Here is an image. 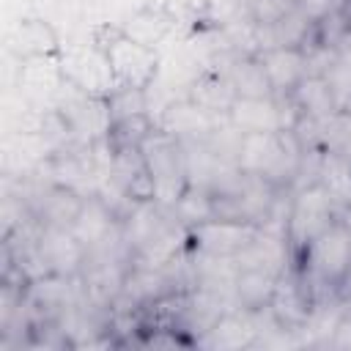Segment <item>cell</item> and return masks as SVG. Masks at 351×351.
Listing matches in <instances>:
<instances>
[{
    "mask_svg": "<svg viewBox=\"0 0 351 351\" xmlns=\"http://www.w3.org/2000/svg\"><path fill=\"white\" fill-rule=\"evenodd\" d=\"M261 233V225L241 222V219H225L214 217L197 228L186 230V241L195 252L211 255V258H239Z\"/></svg>",
    "mask_w": 351,
    "mask_h": 351,
    "instance_id": "8992f818",
    "label": "cell"
},
{
    "mask_svg": "<svg viewBox=\"0 0 351 351\" xmlns=\"http://www.w3.org/2000/svg\"><path fill=\"white\" fill-rule=\"evenodd\" d=\"M351 269V228L340 219L318 233L299 255H296V274L307 288L310 299L318 293L337 296L346 274Z\"/></svg>",
    "mask_w": 351,
    "mask_h": 351,
    "instance_id": "7a4b0ae2",
    "label": "cell"
},
{
    "mask_svg": "<svg viewBox=\"0 0 351 351\" xmlns=\"http://www.w3.org/2000/svg\"><path fill=\"white\" fill-rule=\"evenodd\" d=\"M11 49L30 60V58H49L60 52V38L55 27L44 19H22L11 33Z\"/></svg>",
    "mask_w": 351,
    "mask_h": 351,
    "instance_id": "5bb4252c",
    "label": "cell"
},
{
    "mask_svg": "<svg viewBox=\"0 0 351 351\" xmlns=\"http://www.w3.org/2000/svg\"><path fill=\"white\" fill-rule=\"evenodd\" d=\"M296 110H299V121H326L340 110V101L335 96V88L326 77H313L307 74L296 90L291 93Z\"/></svg>",
    "mask_w": 351,
    "mask_h": 351,
    "instance_id": "4fadbf2b",
    "label": "cell"
},
{
    "mask_svg": "<svg viewBox=\"0 0 351 351\" xmlns=\"http://www.w3.org/2000/svg\"><path fill=\"white\" fill-rule=\"evenodd\" d=\"M280 277H282V274H271V271L258 269V266H239V263H236L233 296H236V302L241 304V310H250V313L269 310Z\"/></svg>",
    "mask_w": 351,
    "mask_h": 351,
    "instance_id": "30bf717a",
    "label": "cell"
},
{
    "mask_svg": "<svg viewBox=\"0 0 351 351\" xmlns=\"http://www.w3.org/2000/svg\"><path fill=\"white\" fill-rule=\"evenodd\" d=\"M225 121L241 132H277V129H291V121L282 112V99L280 96H261V99H241L236 96L225 112Z\"/></svg>",
    "mask_w": 351,
    "mask_h": 351,
    "instance_id": "ba28073f",
    "label": "cell"
},
{
    "mask_svg": "<svg viewBox=\"0 0 351 351\" xmlns=\"http://www.w3.org/2000/svg\"><path fill=\"white\" fill-rule=\"evenodd\" d=\"M112 228H115V214L110 203L101 195H88L71 225V233L85 244V250H93L107 244V236L112 233Z\"/></svg>",
    "mask_w": 351,
    "mask_h": 351,
    "instance_id": "7c38bea8",
    "label": "cell"
},
{
    "mask_svg": "<svg viewBox=\"0 0 351 351\" xmlns=\"http://www.w3.org/2000/svg\"><path fill=\"white\" fill-rule=\"evenodd\" d=\"M329 346L332 348H351V315H343V318L335 321Z\"/></svg>",
    "mask_w": 351,
    "mask_h": 351,
    "instance_id": "e0dca14e",
    "label": "cell"
},
{
    "mask_svg": "<svg viewBox=\"0 0 351 351\" xmlns=\"http://www.w3.org/2000/svg\"><path fill=\"white\" fill-rule=\"evenodd\" d=\"M337 219H340V203L321 181H310L307 186H302L291 197L285 217V241L291 255L296 258L318 233H324Z\"/></svg>",
    "mask_w": 351,
    "mask_h": 351,
    "instance_id": "277c9868",
    "label": "cell"
},
{
    "mask_svg": "<svg viewBox=\"0 0 351 351\" xmlns=\"http://www.w3.org/2000/svg\"><path fill=\"white\" fill-rule=\"evenodd\" d=\"M302 159L304 145L293 129L241 134L236 151V167L241 173L266 178L277 189L288 186L302 173Z\"/></svg>",
    "mask_w": 351,
    "mask_h": 351,
    "instance_id": "6da1fadb",
    "label": "cell"
},
{
    "mask_svg": "<svg viewBox=\"0 0 351 351\" xmlns=\"http://www.w3.org/2000/svg\"><path fill=\"white\" fill-rule=\"evenodd\" d=\"M63 66V77L66 82H71L74 88H80L88 96H99L107 99L115 90V80L110 71V60L104 47L96 41L90 47H74L60 58Z\"/></svg>",
    "mask_w": 351,
    "mask_h": 351,
    "instance_id": "52a82bcc",
    "label": "cell"
},
{
    "mask_svg": "<svg viewBox=\"0 0 351 351\" xmlns=\"http://www.w3.org/2000/svg\"><path fill=\"white\" fill-rule=\"evenodd\" d=\"M107 52L110 60V71L115 80V88H137V90H148L156 77H159V66L162 58L156 52V47L143 44L132 36H126L121 27L112 30L104 41H99Z\"/></svg>",
    "mask_w": 351,
    "mask_h": 351,
    "instance_id": "5b68a950",
    "label": "cell"
},
{
    "mask_svg": "<svg viewBox=\"0 0 351 351\" xmlns=\"http://www.w3.org/2000/svg\"><path fill=\"white\" fill-rule=\"evenodd\" d=\"M258 60L266 71L274 96H291L296 85L307 77L304 47H269L258 52Z\"/></svg>",
    "mask_w": 351,
    "mask_h": 351,
    "instance_id": "9c48e42d",
    "label": "cell"
},
{
    "mask_svg": "<svg viewBox=\"0 0 351 351\" xmlns=\"http://www.w3.org/2000/svg\"><path fill=\"white\" fill-rule=\"evenodd\" d=\"M250 315H252L250 310L222 313L200 343L203 346H214V348H244V346H252L258 326L252 324Z\"/></svg>",
    "mask_w": 351,
    "mask_h": 351,
    "instance_id": "9a60e30c",
    "label": "cell"
},
{
    "mask_svg": "<svg viewBox=\"0 0 351 351\" xmlns=\"http://www.w3.org/2000/svg\"><path fill=\"white\" fill-rule=\"evenodd\" d=\"M225 77H228L233 93L241 96V99L274 96V90H271L269 80H266V71H263L258 55H255V58H239V60H233V66L228 69Z\"/></svg>",
    "mask_w": 351,
    "mask_h": 351,
    "instance_id": "2e32d148",
    "label": "cell"
},
{
    "mask_svg": "<svg viewBox=\"0 0 351 351\" xmlns=\"http://www.w3.org/2000/svg\"><path fill=\"white\" fill-rule=\"evenodd\" d=\"M140 154L145 159V167H148L151 181H154V200L159 206L170 208L184 195V189L189 186L186 143L156 126L143 140Z\"/></svg>",
    "mask_w": 351,
    "mask_h": 351,
    "instance_id": "3957f363",
    "label": "cell"
},
{
    "mask_svg": "<svg viewBox=\"0 0 351 351\" xmlns=\"http://www.w3.org/2000/svg\"><path fill=\"white\" fill-rule=\"evenodd\" d=\"M337 299H343L346 304H351V269H348V274H346V282H343V288H340Z\"/></svg>",
    "mask_w": 351,
    "mask_h": 351,
    "instance_id": "ac0fdd59",
    "label": "cell"
},
{
    "mask_svg": "<svg viewBox=\"0 0 351 351\" xmlns=\"http://www.w3.org/2000/svg\"><path fill=\"white\" fill-rule=\"evenodd\" d=\"M19 85L36 101H49V99L60 96V90L66 85L60 58L49 55V58H30V60H25L22 74H19Z\"/></svg>",
    "mask_w": 351,
    "mask_h": 351,
    "instance_id": "8fae6325",
    "label": "cell"
}]
</instances>
